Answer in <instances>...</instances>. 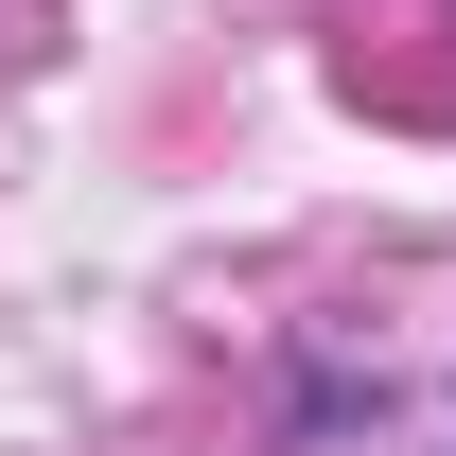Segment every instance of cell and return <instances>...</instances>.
Returning <instances> with one entry per match:
<instances>
[]
</instances>
